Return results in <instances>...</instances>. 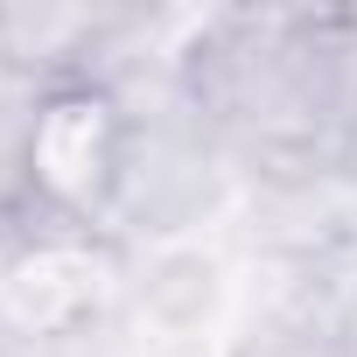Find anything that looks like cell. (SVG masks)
I'll use <instances>...</instances> for the list:
<instances>
[{
    "instance_id": "cell-1",
    "label": "cell",
    "mask_w": 357,
    "mask_h": 357,
    "mask_svg": "<svg viewBox=\"0 0 357 357\" xmlns=\"http://www.w3.org/2000/svg\"><path fill=\"white\" fill-rule=\"evenodd\" d=\"M183 105L266 175L357 147V8H218L175 50Z\"/></svg>"
},
{
    "instance_id": "cell-2",
    "label": "cell",
    "mask_w": 357,
    "mask_h": 357,
    "mask_svg": "<svg viewBox=\"0 0 357 357\" xmlns=\"http://www.w3.org/2000/svg\"><path fill=\"white\" fill-rule=\"evenodd\" d=\"M133 105L91 63H50L29 91L15 161H8V218L29 245H91L133 190Z\"/></svg>"
}]
</instances>
